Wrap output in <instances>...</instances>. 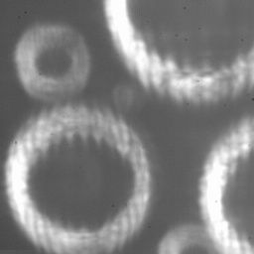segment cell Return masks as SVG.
<instances>
[{"mask_svg": "<svg viewBox=\"0 0 254 254\" xmlns=\"http://www.w3.org/2000/svg\"><path fill=\"white\" fill-rule=\"evenodd\" d=\"M10 208L26 235L53 254L113 250L141 227L152 177L142 140L118 115L62 106L28 121L5 165Z\"/></svg>", "mask_w": 254, "mask_h": 254, "instance_id": "6da1fadb", "label": "cell"}, {"mask_svg": "<svg viewBox=\"0 0 254 254\" xmlns=\"http://www.w3.org/2000/svg\"><path fill=\"white\" fill-rule=\"evenodd\" d=\"M105 20L130 71L178 100L254 86V1H108Z\"/></svg>", "mask_w": 254, "mask_h": 254, "instance_id": "7a4b0ae2", "label": "cell"}, {"mask_svg": "<svg viewBox=\"0 0 254 254\" xmlns=\"http://www.w3.org/2000/svg\"><path fill=\"white\" fill-rule=\"evenodd\" d=\"M204 226L225 254H254V116L222 136L199 185Z\"/></svg>", "mask_w": 254, "mask_h": 254, "instance_id": "3957f363", "label": "cell"}, {"mask_svg": "<svg viewBox=\"0 0 254 254\" xmlns=\"http://www.w3.org/2000/svg\"><path fill=\"white\" fill-rule=\"evenodd\" d=\"M14 63L25 90L43 100H56L78 92L91 67L83 37L59 23H41L27 29L17 42Z\"/></svg>", "mask_w": 254, "mask_h": 254, "instance_id": "277c9868", "label": "cell"}, {"mask_svg": "<svg viewBox=\"0 0 254 254\" xmlns=\"http://www.w3.org/2000/svg\"><path fill=\"white\" fill-rule=\"evenodd\" d=\"M158 254H225L204 225L183 224L161 240Z\"/></svg>", "mask_w": 254, "mask_h": 254, "instance_id": "5b68a950", "label": "cell"}, {"mask_svg": "<svg viewBox=\"0 0 254 254\" xmlns=\"http://www.w3.org/2000/svg\"><path fill=\"white\" fill-rule=\"evenodd\" d=\"M93 254H101V253H93Z\"/></svg>", "mask_w": 254, "mask_h": 254, "instance_id": "8992f818", "label": "cell"}]
</instances>
